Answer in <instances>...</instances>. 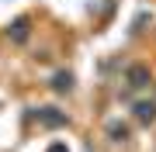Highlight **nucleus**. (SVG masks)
I'll return each mask as SVG.
<instances>
[{"mask_svg": "<svg viewBox=\"0 0 156 152\" xmlns=\"http://www.w3.org/2000/svg\"><path fill=\"white\" fill-rule=\"evenodd\" d=\"M14 38H17V42H24V38H28V21H24V17L14 24Z\"/></svg>", "mask_w": 156, "mask_h": 152, "instance_id": "obj_1", "label": "nucleus"}, {"mask_svg": "<svg viewBox=\"0 0 156 152\" xmlns=\"http://www.w3.org/2000/svg\"><path fill=\"white\" fill-rule=\"evenodd\" d=\"M52 86H56V90H69V73H59Z\"/></svg>", "mask_w": 156, "mask_h": 152, "instance_id": "obj_2", "label": "nucleus"}, {"mask_svg": "<svg viewBox=\"0 0 156 152\" xmlns=\"http://www.w3.org/2000/svg\"><path fill=\"white\" fill-rule=\"evenodd\" d=\"M153 114H156V107H153V104H139V118H142V121H149Z\"/></svg>", "mask_w": 156, "mask_h": 152, "instance_id": "obj_3", "label": "nucleus"}, {"mask_svg": "<svg viewBox=\"0 0 156 152\" xmlns=\"http://www.w3.org/2000/svg\"><path fill=\"white\" fill-rule=\"evenodd\" d=\"M142 79H146V73L135 66V69H132V86H142Z\"/></svg>", "mask_w": 156, "mask_h": 152, "instance_id": "obj_4", "label": "nucleus"}]
</instances>
